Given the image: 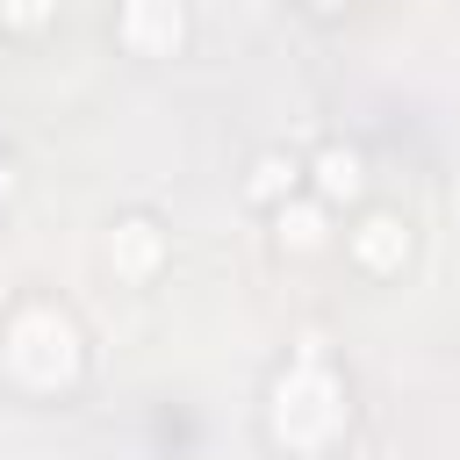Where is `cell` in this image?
<instances>
[{
	"instance_id": "obj_1",
	"label": "cell",
	"mask_w": 460,
	"mask_h": 460,
	"mask_svg": "<svg viewBox=\"0 0 460 460\" xmlns=\"http://www.w3.org/2000/svg\"><path fill=\"white\" fill-rule=\"evenodd\" d=\"M129 36L137 43H180V7L172 0H129Z\"/></svg>"
},
{
	"instance_id": "obj_2",
	"label": "cell",
	"mask_w": 460,
	"mask_h": 460,
	"mask_svg": "<svg viewBox=\"0 0 460 460\" xmlns=\"http://www.w3.org/2000/svg\"><path fill=\"white\" fill-rule=\"evenodd\" d=\"M316 172H323V194H352V187H359V158H352V151H323Z\"/></svg>"
},
{
	"instance_id": "obj_3",
	"label": "cell",
	"mask_w": 460,
	"mask_h": 460,
	"mask_svg": "<svg viewBox=\"0 0 460 460\" xmlns=\"http://www.w3.org/2000/svg\"><path fill=\"white\" fill-rule=\"evenodd\" d=\"M395 237H402V230H395L388 216H374V223H367V237H359V252H367V259H395Z\"/></svg>"
},
{
	"instance_id": "obj_4",
	"label": "cell",
	"mask_w": 460,
	"mask_h": 460,
	"mask_svg": "<svg viewBox=\"0 0 460 460\" xmlns=\"http://www.w3.org/2000/svg\"><path fill=\"white\" fill-rule=\"evenodd\" d=\"M280 230H288L295 244H316V237H323V216H316V208H295V216H280Z\"/></svg>"
},
{
	"instance_id": "obj_5",
	"label": "cell",
	"mask_w": 460,
	"mask_h": 460,
	"mask_svg": "<svg viewBox=\"0 0 460 460\" xmlns=\"http://www.w3.org/2000/svg\"><path fill=\"white\" fill-rule=\"evenodd\" d=\"M280 172H295V165H280V158H266V165H259V180H252V194H273V187H280Z\"/></svg>"
},
{
	"instance_id": "obj_6",
	"label": "cell",
	"mask_w": 460,
	"mask_h": 460,
	"mask_svg": "<svg viewBox=\"0 0 460 460\" xmlns=\"http://www.w3.org/2000/svg\"><path fill=\"white\" fill-rule=\"evenodd\" d=\"M7 14L14 22H43V0H7Z\"/></svg>"
}]
</instances>
